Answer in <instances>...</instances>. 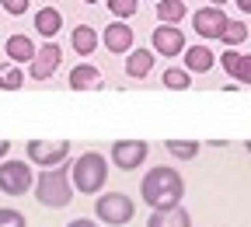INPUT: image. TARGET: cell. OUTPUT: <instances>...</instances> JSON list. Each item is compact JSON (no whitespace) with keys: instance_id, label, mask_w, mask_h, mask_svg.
I'll list each match as a JSON object with an SVG mask.
<instances>
[{"instance_id":"d6a6232c","label":"cell","mask_w":251,"mask_h":227,"mask_svg":"<svg viewBox=\"0 0 251 227\" xmlns=\"http://www.w3.org/2000/svg\"><path fill=\"white\" fill-rule=\"evenodd\" d=\"M244 150H248V154H251V140H248V143H244Z\"/></svg>"},{"instance_id":"4316f807","label":"cell","mask_w":251,"mask_h":227,"mask_svg":"<svg viewBox=\"0 0 251 227\" xmlns=\"http://www.w3.org/2000/svg\"><path fill=\"white\" fill-rule=\"evenodd\" d=\"M237 56H241L237 49H227L224 56H220V67H224L227 74H234V67H237Z\"/></svg>"},{"instance_id":"3957f363","label":"cell","mask_w":251,"mask_h":227,"mask_svg":"<svg viewBox=\"0 0 251 227\" xmlns=\"http://www.w3.org/2000/svg\"><path fill=\"white\" fill-rule=\"evenodd\" d=\"M70 182H74L77 192H84V196L101 192L105 182H108V161H105V154H98V150L80 154L74 165H70Z\"/></svg>"},{"instance_id":"8fae6325","label":"cell","mask_w":251,"mask_h":227,"mask_svg":"<svg viewBox=\"0 0 251 227\" xmlns=\"http://www.w3.org/2000/svg\"><path fill=\"white\" fill-rule=\"evenodd\" d=\"M105 49L108 53H129L133 49V28L126 21H112L105 28Z\"/></svg>"},{"instance_id":"9c48e42d","label":"cell","mask_w":251,"mask_h":227,"mask_svg":"<svg viewBox=\"0 0 251 227\" xmlns=\"http://www.w3.org/2000/svg\"><path fill=\"white\" fill-rule=\"evenodd\" d=\"M230 18L224 14V7H199L196 14H192V28L199 31L202 39H220V31H224V25H227Z\"/></svg>"},{"instance_id":"f546056e","label":"cell","mask_w":251,"mask_h":227,"mask_svg":"<svg viewBox=\"0 0 251 227\" xmlns=\"http://www.w3.org/2000/svg\"><path fill=\"white\" fill-rule=\"evenodd\" d=\"M7 154H11V143H7V140H0V161H4Z\"/></svg>"},{"instance_id":"e0dca14e","label":"cell","mask_w":251,"mask_h":227,"mask_svg":"<svg viewBox=\"0 0 251 227\" xmlns=\"http://www.w3.org/2000/svg\"><path fill=\"white\" fill-rule=\"evenodd\" d=\"M70 87L87 91V87H101V70L91 67V63H80V67L70 70Z\"/></svg>"},{"instance_id":"f1b7e54d","label":"cell","mask_w":251,"mask_h":227,"mask_svg":"<svg viewBox=\"0 0 251 227\" xmlns=\"http://www.w3.org/2000/svg\"><path fill=\"white\" fill-rule=\"evenodd\" d=\"M67 227H98V224H94V220H87V217H77V220H70Z\"/></svg>"},{"instance_id":"4fadbf2b","label":"cell","mask_w":251,"mask_h":227,"mask_svg":"<svg viewBox=\"0 0 251 227\" xmlns=\"http://www.w3.org/2000/svg\"><path fill=\"white\" fill-rule=\"evenodd\" d=\"M59 28H63V14H59L56 7H42V11H35V31H39L46 42H52V39L59 35Z\"/></svg>"},{"instance_id":"603a6c76","label":"cell","mask_w":251,"mask_h":227,"mask_svg":"<svg viewBox=\"0 0 251 227\" xmlns=\"http://www.w3.org/2000/svg\"><path fill=\"white\" fill-rule=\"evenodd\" d=\"M21 84H25V74H21L18 63H7V67H0V87H4V91H18Z\"/></svg>"},{"instance_id":"6da1fadb","label":"cell","mask_w":251,"mask_h":227,"mask_svg":"<svg viewBox=\"0 0 251 227\" xmlns=\"http://www.w3.org/2000/svg\"><path fill=\"white\" fill-rule=\"evenodd\" d=\"M140 196L150 210H171V206H181V196H185V182L175 168L168 165H157L143 175L140 182Z\"/></svg>"},{"instance_id":"1f68e13d","label":"cell","mask_w":251,"mask_h":227,"mask_svg":"<svg viewBox=\"0 0 251 227\" xmlns=\"http://www.w3.org/2000/svg\"><path fill=\"white\" fill-rule=\"evenodd\" d=\"M209 4H213V7H220V4H227V0H209Z\"/></svg>"},{"instance_id":"d6986e66","label":"cell","mask_w":251,"mask_h":227,"mask_svg":"<svg viewBox=\"0 0 251 227\" xmlns=\"http://www.w3.org/2000/svg\"><path fill=\"white\" fill-rule=\"evenodd\" d=\"M185 14H188L185 0H157V18H161V25H178Z\"/></svg>"},{"instance_id":"cb8c5ba5","label":"cell","mask_w":251,"mask_h":227,"mask_svg":"<svg viewBox=\"0 0 251 227\" xmlns=\"http://www.w3.org/2000/svg\"><path fill=\"white\" fill-rule=\"evenodd\" d=\"M136 7H140V0H108V11H112L119 21H122V18H133Z\"/></svg>"},{"instance_id":"d4e9b609","label":"cell","mask_w":251,"mask_h":227,"mask_svg":"<svg viewBox=\"0 0 251 227\" xmlns=\"http://www.w3.org/2000/svg\"><path fill=\"white\" fill-rule=\"evenodd\" d=\"M0 227H28L25 213L11 210V206H0Z\"/></svg>"},{"instance_id":"7402d4cb","label":"cell","mask_w":251,"mask_h":227,"mask_svg":"<svg viewBox=\"0 0 251 227\" xmlns=\"http://www.w3.org/2000/svg\"><path fill=\"white\" fill-rule=\"evenodd\" d=\"M164 147H168V154L178 157V161H192V157L199 154V143H196V140H168Z\"/></svg>"},{"instance_id":"4dcf8cb0","label":"cell","mask_w":251,"mask_h":227,"mask_svg":"<svg viewBox=\"0 0 251 227\" xmlns=\"http://www.w3.org/2000/svg\"><path fill=\"white\" fill-rule=\"evenodd\" d=\"M237 7H241L244 14H251V0H237Z\"/></svg>"},{"instance_id":"44dd1931","label":"cell","mask_w":251,"mask_h":227,"mask_svg":"<svg viewBox=\"0 0 251 227\" xmlns=\"http://www.w3.org/2000/svg\"><path fill=\"white\" fill-rule=\"evenodd\" d=\"M220 39H224V46H227V49L241 46V42L248 39V28H244V21H227V25H224V31H220Z\"/></svg>"},{"instance_id":"836d02e7","label":"cell","mask_w":251,"mask_h":227,"mask_svg":"<svg viewBox=\"0 0 251 227\" xmlns=\"http://www.w3.org/2000/svg\"><path fill=\"white\" fill-rule=\"evenodd\" d=\"M84 4H98V0H84Z\"/></svg>"},{"instance_id":"484cf974","label":"cell","mask_w":251,"mask_h":227,"mask_svg":"<svg viewBox=\"0 0 251 227\" xmlns=\"http://www.w3.org/2000/svg\"><path fill=\"white\" fill-rule=\"evenodd\" d=\"M230 77L241 81V84H251V56H237V67H234Z\"/></svg>"},{"instance_id":"ba28073f","label":"cell","mask_w":251,"mask_h":227,"mask_svg":"<svg viewBox=\"0 0 251 227\" xmlns=\"http://www.w3.org/2000/svg\"><path fill=\"white\" fill-rule=\"evenodd\" d=\"M150 42H153V53L175 59V56L185 53V31H181L178 25H157L153 35H150Z\"/></svg>"},{"instance_id":"5b68a950","label":"cell","mask_w":251,"mask_h":227,"mask_svg":"<svg viewBox=\"0 0 251 227\" xmlns=\"http://www.w3.org/2000/svg\"><path fill=\"white\" fill-rule=\"evenodd\" d=\"M35 185L31 178V165L28 161H0V192L4 196H25V192Z\"/></svg>"},{"instance_id":"5bb4252c","label":"cell","mask_w":251,"mask_h":227,"mask_svg":"<svg viewBox=\"0 0 251 227\" xmlns=\"http://www.w3.org/2000/svg\"><path fill=\"white\" fill-rule=\"evenodd\" d=\"M4 53H7V59L11 63H18V67H21V63H31V59H35V46H31V39L28 35H11L7 42H4Z\"/></svg>"},{"instance_id":"2e32d148","label":"cell","mask_w":251,"mask_h":227,"mask_svg":"<svg viewBox=\"0 0 251 227\" xmlns=\"http://www.w3.org/2000/svg\"><path fill=\"white\" fill-rule=\"evenodd\" d=\"M153 70V49H129V59H126V74L129 77H147Z\"/></svg>"},{"instance_id":"83f0119b","label":"cell","mask_w":251,"mask_h":227,"mask_svg":"<svg viewBox=\"0 0 251 227\" xmlns=\"http://www.w3.org/2000/svg\"><path fill=\"white\" fill-rule=\"evenodd\" d=\"M4 11L18 18V14H25V11H28V0H4Z\"/></svg>"},{"instance_id":"277c9868","label":"cell","mask_w":251,"mask_h":227,"mask_svg":"<svg viewBox=\"0 0 251 227\" xmlns=\"http://www.w3.org/2000/svg\"><path fill=\"white\" fill-rule=\"evenodd\" d=\"M133 213H136V203L126 196V192H101V196L94 199V217H98L101 224H108V227L129 224Z\"/></svg>"},{"instance_id":"8992f818","label":"cell","mask_w":251,"mask_h":227,"mask_svg":"<svg viewBox=\"0 0 251 227\" xmlns=\"http://www.w3.org/2000/svg\"><path fill=\"white\" fill-rule=\"evenodd\" d=\"M25 154H28L31 165H39V168H56L70 157V143L67 140H28Z\"/></svg>"},{"instance_id":"7a4b0ae2","label":"cell","mask_w":251,"mask_h":227,"mask_svg":"<svg viewBox=\"0 0 251 227\" xmlns=\"http://www.w3.org/2000/svg\"><path fill=\"white\" fill-rule=\"evenodd\" d=\"M35 199H39L42 206H49V210L70 206V199H74L70 168H67V165H56V168L39 171V178H35Z\"/></svg>"},{"instance_id":"ffe728a7","label":"cell","mask_w":251,"mask_h":227,"mask_svg":"<svg viewBox=\"0 0 251 227\" xmlns=\"http://www.w3.org/2000/svg\"><path fill=\"white\" fill-rule=\"evenodd\" d=\"M161 84L171 87V91H185V87H192V74H188L185 67H168L164 77H161Z\"/></svg>"},{"instance_id":"7c38bea8","label":"cell","mask_w":251,"mask_h":227,"mask_svg":"<svg viewBox=\"0 0 251 227\" xmlns=\"http://www.w3.org/2000/svg\"><path fill=\"white\" fill-rule=\"evenodd\" d=\"M147 227H192V217H188L185 206H171V210H153Z\"/></svg>"},{"instance_id":"52a82bcc","label":"cell","mask_w":251,"mask_h":227,"mask_svg":"<svg viewBox=\"0 0 251 227\" xmlns=\"http://www.w3.org/2000/svg\"><path fill=\"white\" fill-rule=\"evenodd\" d=\"M150 154V143L143 140H115L112 143V165L119 171H136Z\"/></svg>"},{"instance_id":"30bf717a","label":"cell","mask_w":251,"mask_h":227,"mask_svg":"<svg viewBox=\"0 0 251 227\" xmlns=\"http://www.w3.org/2000/svg\"><path fill=\"white\" fill-rule=\"evenodd\" d=\"M59 59H63V49L56 46V42H46L39 53H35V59H31V67H28V74H31V81H49L52 74H56V67H59Z\"/></svg>"},{"instance_id":"ac0fdd59","label":"cell","mask_w":251,"mask_h":227,"mask_svg":"<svg viewBox=\"0 0 251 227\" xmlns=\"http://www.w3.org/2000/svg\"><path fill=\"white\" fill-rule=\"evenodd\" d=\"M70 42H74V53L91 56L94 49H98V31H94L91 25H77V28H74V35H70Z\"/></svg>"},{"instance_id":"9a60e30c","label":"cell","mask_w":251,"mask_h":227,"mask_svg":"<svg viewBox=\"0 0 251 227\" xmlns=\"http://www.w3.org/2000/svg\"><path fill=\"white\" fill-rule=\"evenodd\" d=\"M181 56H185V70L188 74H206V70H213V63H216V56L206 46H188Z\"/></svg>"},{"instance_id":"e575fe53","label":"cell","mask_w":251,"mask_h":227,"mask_svg":"<svg viewBox=\"0 0 251 227\" xmlns=\"http://www.w3.org/2000/svg\"><path fill=\"white\" fill-rule=\"evenodd\" d=\"M0 4H4V0H0Z\"/></svg>"}]
</instances>
